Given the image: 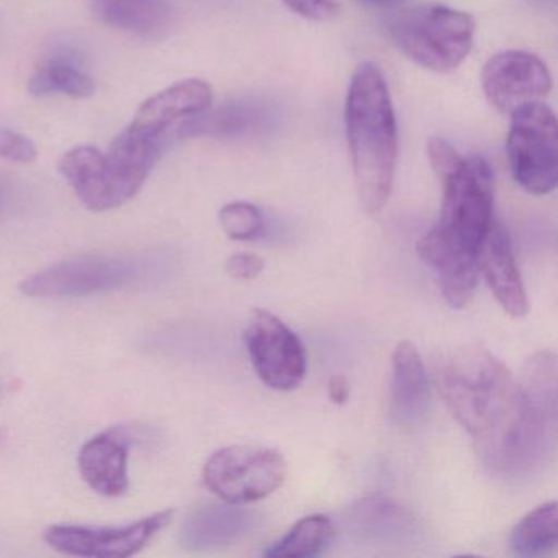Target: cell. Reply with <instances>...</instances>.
<instances>
[{
    "instance_id": "5",
    "label": "cell",
    "mask_w": 558,
    "mask_h": 558,
    "mask_svg": "<svg viewBox=\"0 0 558 558\" xmlns=\"http://www.w3.org/2000/svg\"><path fill=\"white\" fill-rule=\"evenodd\" d=\"M506 151L515 184L532 195H547L558 184L557 117L544 102L512 112Z\"/></svg>"
},
{
    "instance_id": "4",
    "label": "cell",
    "mask_w": 558,
    "mask_h": 558,
    "mask_svg": "<svg viewBox=\"0 0 558 558\" xmlns=\"http://www.w3.org/2000/svg\"><path fill=\"white\" fill-rule=\"evenodd\" d=\"M395 47L417 66L433 73H453L469 58L475 21L466 12L442 4L398 8L387 19Z\"/></svg>"
},
{
    "instance_id": "27",
    "label": "cell",
    "mask_w": 558,
    "mask_h": 558,
    "mask_svg": "<svg viewBox=\"0 0 558 558\" xmlns=\"http://www.w3.org/2000/svg\"><path fill=\"white\" fill-rule=\"evenodd\" d=\"M282 2L290 12L310 22L335 21L342 12L339 0H282Z\"/></svg>"
},
{
    "instance_id": "13",
    "label": "cell",
    "mask_w": 558,
    "mask_h": 558,
    "mask_svg": "<svg viewBox=\"0 0 558 558\" xmlns=\"http://www.w3.org/2000/svg\"><path fill=\"white\" fill-rule=\"evenodd\" d=\"M130 439L120 430H106L80 450V472L84 482L107 498L125 495L129 480Z\"/></svg>"
},
{
    "instance_id": "22",
    "label": "cell",
    "mask_w": 558,
    "mask_h": 558,
    "mask_svg": "<svg viewBox=\"0 0 558 558\" xmlns=\"http://www.w3.org/2000/svg\"><path fill=\"white\" fill-rule=\"evenodd\" d=\"M332 535L335 527L329 518L323 514L306 515L290 529L289 534L267 548L266 557H315L328 547Z\"/></svg>"
},
{
    "instance_id": "7",
    "label": "cell",
    "mask_w": 558,
    "mask_h": 558,
    "mask_svg": "<svg viewBox=\"0 0 558 558\" xmlns=\"http://www.w3.org/2000/svg\"><path fill=\"white\" fill-rule=\"evenodd\" d=\"M145 272L133 256H83L54 264L22 282L32 299H73L132 286Z\"/></svg>"
},
{
    "instance_id": "12",
    "label": "cell",
    "mask_w": 558,
    "mask_h": 558,
    "mask_svg": "<svg viewBox=\"0 0 558 558\" xmlns=\"http://www.w3.org/2000/svg\"><path fill=\"white\" fill-rule=\"evenodd\" d=\"M254 512L231 502H207L189 512L181 542L192 551L217 550L241 541L256 527Z\"/></svg>"
},
{
    "instance_id": "20",
    "label": "cell",
    "mask_w": 558,
    "mask_h": 558,
    "mask_svg": "<svg viewBox=\"0 0 558 558\" xmlns=\"http://www.w3.org/2000/svg\"><path fill=\"white\" fill-rule=\"evenodd\" d=\"M28 90L37 97L63 94L71 99H89L96 94V83L71 53H57L32 73Z\"/></svg>"
},
{
    "instance_id": "28",
    "label": "cell",
    "mask_w": 558,
    "mask_h": 558,
    "mask_svg": "<svg viewBox=\"0 0 558 558\" xmlns=\"http://www.w3.org/2000/svg\"><path fill=\"white\" fill-rule=\"evenodd\" d=\"M264 270V260L256 254L236 253L228 257L227 272L236 280H253Z\"/></svg>"
},
{
    "instance_id": "8",
    "label": "cell",
    "mask_w": 558,
    "mask_h": 558,
    "mask_svg": "<svg viewBox=\"0 0 558 558\" xmlns=\"http://www.w3.org/2000/svg\"><path fill=\"white\" fill-rule=\"evenodd\" d=\"M174 511L155 512L126 525H51L45 531V541L54 550L74 557L126 558L140 554L153 538L171 522Z\"/></svg>"
},
{
    "instance_id": "18",
    "label": "cell",
    "mask_w": 558,
    "mask_h": 558,
    "mask_svg": "<svg viewBox=\"0 0 558 558\" xmlns=\"http://www.w3.org/2000/svg\"><path fill=\"white\" fill-rule=\"evenodd\" d=\"M60 171L84 207L97 214L113 210L106 153L94 146H76L64 153Z\"/></svg>"
},
{
    "instance_id": "19",
    "label": "cell",
    "mask_w": 558,
    "mask_h": 558,
    "mask_svg": "<svg viewBox=\"0 0 558 558\" xmlns=\"http://www.w3.org/2000/svg\"><path fill=\"white\" fill-rule=\"evenodd\" d=\"M87 4L107 27L143 38L159 37L171 24L168 0H87Z\"/></svg>"
},
{
    "instance_id": "9",
    "label": "cell",
    "mask_w": 558,
    "mask_h": 558,
    "mask_svg": "<svg viewBox=\"0 0 558 558\" xmlns=\"http://www.w3.org/2000/svg\"><path fill=\"white\" fill-rule=\"evenodd\" d=\"M257 377L277 391L295 390L306 374V354L295 332L272 313L256 310L244 332Z\"/></svg>"
},
{
    "instance_id": "15",
    "label": "cell",
    "mask_w": 558,
    "mask_h": 558,
    "mask_svg": "<svg viewBox=\"0 0 558 558\" xmlns=\"http://www.w3.org/2000/svg\"><path fill=\"white\" fill-rule=\"evenodd\" d=\"M480 269L506 313L524 316L529 310L527 295L521 272L512 254L508 231L499 221L493 220L480 253Z\"/></svg>"
},
{
    "instance_id": "1",
    "label": "cell",
    "mask_w": 558,
    "mask_h": 558,
    "mask_svg": "<svg viewBox=\"0 0 558 558\" xmlns=\"http://www.w3.org/2000/svg\"><path fill=\"white\" fill-rule=\"evenodd\" d=\"M436 384L489 470L518 476L544 459L554 417L529 400L514 375L486 349L466 345L447 354L437 364Z\"/></svg>"
},
{
    "instance_id": "14",
    "label": "cell",
    "mask_w": 558,
    "mask_h": 558,
    "mask_svg": "<svg viewBox=\"0 0 558 558\" xmlns=\"http://www.w3.org/2000/svg\"><path fill=\"white\" fill-rule=\"evenodd\" d=\"M349 527L359 538L384 547L413 544L420 534L414 515L393 499L368 496L351 506Z\"/></svg>"
},
{
    "instance_id": "2",
    "label": "cell",
    "mask_w": 558,
    "mask_h": 558,
    "mask_svg": "<svg viewBox=\"0 0 558 558\" xmlns=\"http://www.w3.org/2000/svg\"><path fill=\"white\" fill-rule=\"evenodd\" d=\"M440 185L439 220L421 238L417 253L439 276L447 303L462 308L478 282L480 253L495 220V174L485 158L470 156L463 168Z\"/></svg>"
},
{
    "instance_id": "10",
    "label": "cell",
    "mask_w": 558,
    "mask_h": 558,
    "mask_svg": "<svg viewBox=\"0 0 558 558\" xmlns=\"http://www.w3.org/2000/svg\"><path fill=\"white\" fill-rule=\"evenodd\" d=\"M551 87L554 81L547 64L529 51H499L482 70L483 94L489 106L505 116L527 104L542 102Z\"/></svg>"
},
{
    "instance_id": "3",
    "label": "cell",
    "mask_w": 558,
    "mask_h": 558,
    "mask_svg": "<svg viewBox=\"0 0 558 558\" xmlns=\"http://www.w3.org/2000/svg\"><path fill=\"white\" fill-rule=\"evenodd\" d=\"M344 125L359 201L367 214H378L393 189L398 126L384 71L371 61L359 64L352 74Z\"/></svg>"
},
{
    "instance_id": "17",
    "label": "cell",
    "mask_w": 558,
    "mask_h": 558,
    "mask_svg": "<svg viewBox=\"0 0 558 558\" xmlns=\"http://www.w3.org/2000/svg\"><path fill=\"white\" fill-rule=\"evenodd\" d=\"M269 123L266 107L251 102H230L214 107L191 117L175 130L178 140L191 138H238L256 132Z\"/></svg>"
},
{
    "instance_id": "25",
    "label": "cell",
    "mask_w": 558,
    "mask_h": 558,
    "mask_svg": "<svg viewBox=\"0 0 558 558\" xmlns=\"http://www.w3.org/2000/svg\"><path fill=\"white\" fill-rule=\"evenodd\" d=\"M427 158H429L430 168H433L434 174L437 175L440 184L456 175L463 168L466 159L465 156L457 151L452 143L447 142L446 138H440V136H433L427 142Z\"/></svg>"
},
{
    "instance_id": "30",
    "label": "cell",
    "mask_w": 558,
    "mask_h": 558,
    "mask_svg": "<svg viewBox=\"0 0 558 558\" xmlns=\"http://www.w3.org/2000/svg\"><path fill=\"white\" fill-rule=\"evenodd\" d=\"M359 4L365 5V8L372 9H398L403 0H357Z\"/></svg>"
},
{
    "instance_id": "21",
    "label": "cell",
    "mask_w": 558,
    "mask_h": 558,
    "mask_svg": "<svg viewBox=\"0 0 558 558\" xmlns=\"http://www.w3.org/2000/svg\"><path fill=\"white\" fill-rule=\"evenodd\" d=\"M557 501L545 502L525 514L512 529L511 548L519 557H542L557 545Z\"/></svg>"
},
{
    "instance_id": "26",
    "label": "cell",
    "mask_w": 558,
    "mask_h": 558,
    "mask_svg": "<svg viewBox=\"0 0 558 558\" xmlns=\"http://www.w3.org/2000/svg\"><path fill=\"white\" fill-rule=\"evenodd\" d=\"M37 156V145L28 136L14 130L0 129V158L19 165H31Z\"/></svg>"
},
{
    "instance_id": "24",
    "label": "cell",
    "mask_w": 558,
    "mask_h": 558,
    "mask_svg": "<svg viewBox=\"0 0 558 558\" xmlns=\"http://www.w3.org/2000/svg\"><path fill=\"white\" fill-rule=\"evenodd\" d=\"M221 230L234 241H250L263 234L264 217L250 202H231L218 215Z\"/></svg>"
},
{
    "instance_id": "6",
    "label": "cell",
    "mask_w": 558,
    "mask_h": 558,
    "mask_svg": "<svg viewBox=\"0 0 558 558\" xmlns=\"http://www.w3.org/2000/svg\"><path fill=\"white\" fill-rule=\"evenodd\" d=\"M204 483L221 501L247 505L272 495L287 476L282 453L269 447L230 446L204 466Z\"/></svg>"
},
{
    "instance_id": "23",
    "label": "cell",
    "mask_w": 558,
    "mask_h": 558,
    "mask_svg": "<svg viewBox=\"0 0 558 558\" xmlns=\"http://www.w3.org/2000/svg\"><path fill=\"white\" fill-rule=\"evenodd\" d=\"M522 388L538 410L557 417V359L551 352H541L527 362Z\"/></svg>"
},
{
    "instance_id": "11",
    "label": "cell",
    "mask_w": 558,
    "mask_h": 558,
    "mask_svg": "<svg viewBox=\"0 0 558 558\" xmlns=\"http://www.w3.org/2000/svg\"><path fill=\"white\" fill-rule=\"evenodd\" d=\"M214 104V89L204 80H184L149 97L140 107L130 129L171 146L175 130L185 120Z\"/></svg>"
},
{
    "instance_id": "16",
    "label": "cell",
    "mask_w": 558,
    "mask_h": 558,
    "mask_svg": "<svg viewBox=\"0 0 558 558\" xmlns=\"http://www.w3.org/2000/svg\"><path fill=\"white\" fill-rule=\"evenodd\" d=\"M391 368L395 416L401 424H417L426 416L429 408V380L423 357L413 342L403 341L397 345L391 357Z\"/></svg>"
},
{
    "instance_id": "29",
    "label": "cell",
    "mask_w": 558,
    "mask_h": 558,
    "mask_svg": "<svg viewBox=\"0 0 558 558\" xmlns=\"http://www.w3.org/2000/svg\"><path fill=\"white\" fill-rule=\"evenodd\" d=\"M328 393L332 403H348L349 397H351V385H349L348 378L344 375H332L328 385Z\"/></svg>"
}]
</instances>
